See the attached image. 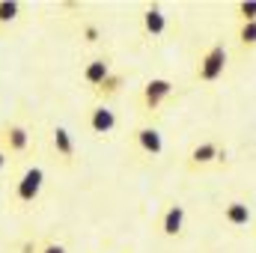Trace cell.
<instances>
[{
    "label": "cell",
    "mask_w": 256,
    "mask_h": 253,
    "mask_svg": "<svg viewBox=\"0 0 256 253\" xmlns=\"http://www.w3.org/2000/svg\"><path fill=\"white\" fill-rule=\"evenodd\" d=\"M6 161H9V152H6V149H3V146H0V170H3V167H6Z\"/></svg>",
    "instance_id": "cell-19"
},
{
    "label": "cell",
    "mask_w": 256,
    "mask_h": 253,
    "mask_svg": "<svg viewBox=\"0 0 256 253\" xmlns=\"http://www.w3.org/2000/svg\"><path fill=\"white\" fill-rule=\"evenodd\" d=\"M110 72H114V68H110V57H96V60H90V63L84 66L80 78H84V84H86V86L98 90V86L104 84V78H108Z\"/></svg>",
    "instance_id": "cell-9"
},
{
    "label": "cell",
    "mask_w": 256,
    "mask_h": 253,
    "mask_svg": "<svg viewBox=\"0 0 256 253\" xmlns=\"http://www.w3.org/2000/svg\"><path fill=\"white\" fill-rule=\"evenodd\" d=\"M218 152H220V146L214 140H202V143H196L191 152H188V164H191L194 170L196 167H208V164L218 161Z\"/></svg>",
    "instance_id": "cell-10"
},
{
    "label": "cell",
    "mask_w": 256,
    "mask_h": 253,
    "mask_svg": "<svg viewBox=\"0 0 256 253\" xmlns=\"http://www.w3.org/2000/svg\"><path fill=\"white\" fill-rule=\"evenodd\" d=\"M250 218H254V214H250V206L242 202V200H232V202L224 206V220H226L230 226H238V230H242V226L250 224Z\"/></svg>",
    "instance_id": "cell-11"
},
{
    "label": "cell",
    "mask_w": 256,
    "mask_h": 253,
    "mask_svg": "<svg viewBox=\"0 0 256 253\" xmlns=\"http://www.w3.org/2000/svg\"><path fill=\"white\" fill-rule=\"evenodd\" d=\"M173 80L170 78H149L146 84H143V92H140V98H143V108L146 110H161V104L173 96Z\"/></svg>",
    "instance_id": "cell-3"
},
{
    "label": "cell",
    "mask_w": 256,
    "mask_h": 253,
    "mask_svg": "<svg viewBox=\"0 0 256 253\" xmlns=\"http://www.w3.org/2000/svg\"><path fill=\"white\" fill-rule=\"evenodd\" d=\"M134 143H137V149H140L143 155H149V158H158V155L164 152V137H161V131L155 126L134 128Z\"/></svg>",
    "instance_id": "cell-4"
},
{
    "label": "cell",
    "mask_w": 256,
    "mask_h": 253,
    "mask_svg": "<svg viewBox=\"0 0 256 253\" xmlns=\"http://www.w3.org/2000/svg\"><path fill=\"white\" fill-rule=\"evenodd\" d=\"M18 12H21V6L15 0H0V24H12L18 18Z\"/></svg>",
    "instance_id": "cell-15"
},
{
    "label": "cell",
    "mask_w": 256,
    "mask_h": 253,
    "mask_svg": "<svg viewBox=\"0 0 256 253\" xmlns=\"http://www.w3.org/2000/svg\"><path fill=\"white\" fill-rule=\"evenodd\" d=\"M42 185H45V170L42 167H27L21 173V179L15 182V200L21 206H33L36 196L42 194Z\"/></svg>",
    "instance_id": "cell-2"
},
{
    "label": "cell",
    "mask_w": 256,
    "mask_h": 253,
    "mask_svg": "<svg viewBox=\"0 0 256 253\" xmlns=\"http://www.w3.org/2000/svg\"><path fill=\"white\" fill-rule=\"evenodd\" d=\"M226 63H230V51H226V45H224V42H214V45L200 57L194 78H196L200 84H214V80L224 78Z\"/></svg>",
    "instance_id": "cell-1"
},
{
    "label": "cell",
    "mask_w": 256,
    "mask_h": 253,
    "mask_svg": "<svg viewBox=\"0 0 256 253\" xmlns=\"http://www.w3.org/2000/svg\"><path fill=\"white\" fill-rule=\"evenodd\" d=\"M122 86H126V74H122V72H110V74L104 78V84L96 90V96H98V98H110V96H116Z\"/></svg>",
    "instance_id": "cell-13"
},
{
    "label": "cell",
    "mask_w": 256,
    "mask_h": 253,
    "mask_svg": "<svg viewBox=\"0 0 256 253\" xmlns=\"http://www.w3.org/2000/svg\"><path fill=\"white\" fill-rule=\"evenodd\" d=\"M39 253H66L63 244H57V242H48L45 248H39Z\"/></svg>",
    "instance_id": "cell-18"
},
{
    "label": "cell",
    "mask_w": 256,
    "mask_h": 253,
    "mask_svg": "<svg viewBox=\"0 0 256 253\" xmlns=\"http://www.w3.org/2000/svg\"><path fill=\"white\" fill-rule=\"evenodd\" d=\"M3 149L12 152V155H24L30 149V131L21 122H9L3 128Z\"/></svg>",
    "instance_id": "cell-7"
},
{
    "label": "cell",
    "mask_w": 256,
    "mask_h": 253,
    "mask_svg": "<svg viewBox=\"0 0 256 253\" xmlns=\"http://www.w3.org/2000/svg\"><path fill=\"white\" fill-rule=\"evenodd\" d=\"M143 30H146V36H161L167 30V15L161 12V6H146V12H143Z\"/></svg>",
    "instance_id": "cell-12"
},
{
    "label": "cell",
    "mask_w": 256,
    "mask_h": 253,
    "mask_svg": "<svg viewBox=\"0 0 256 253\" xmlns=\"http://www.w3.org/2000/svg\"><path fill=\"white\" fill-rule=\"evenodd\" d=\"M158 230L167 238H179L182 230H185V206H179V202L167 206L164 214H161V220H158Z\"/></svg>",
    "instance_id": "cell-6"
},
{
    "label": "cell",
    "mask_w": 256,
    "mask_h": 253,
    "mask_svg": "<svg viewBox=\"0 0 256 253\" xmlns=\"http://www.w3.org/2000/svg\"><path fill=\"white\" fill-rule=\"evenodd\" d=\"M51 146L57 152V158L63 164H74V155H78V146H74V137L66 126H54L51 128Z\"/></svg>",
    "instance_id": "cell-5"
},
{
    "label": "cell",
    "mask_w": 256,
    "mask_h": 253,
    "mask_svg": "<svg viewBox=\"0 0 256 253\" xmlns=\"http://www.w3.org/2000/svg\"><path fill=\"white\" fill-rule=\"evenodd\" d=\"M86 126H90L92 134H110L116 128V114L108 104H92L90 114H86Z\"/></svg>",
    "instance_id": "cell-8"
},
{
    "label": "cell",
    "mask_w": 256,
    "mask_h": 253,
    "mask_svg": "<svg viewBox=\"0 0 256 253\" xmlns=\"http://www.w3.org/2000/svg\"><path fill=\"white\" fill-rule=\"evenodd\" d=\"M236 12L242 21H256V0H242L236 3Z\"/></svg>",
    "instance_id": "cell-16"
},
{
    "label": "cell",
    "mask_w": 256,
    "mask_h": 253,
    "mask_svg": "<svg viewBox=\"0 0 256 253\" xmlns=\"http://www.w3.org/2000/svg\"><path fill=\"white\" fill-rule=\"evenodd\" d=\"M80 33H84V39H86L90 45H92V42H98V36H102V30H98V24H90V21H86V24L80 27Z\"/></svg>",
    "instance_id": "cell-17"
},
{
    "label": "cell",
    "mask_w": 256,
    "mask_h": 253,
    "mask_svg": "<svg viewBox=\"0 0 256 253\" xmlns=\"http://www.w3.org/2000/svg\"><path fill=\"white\" fill-rule=\"evenodd\" d=\"M236 39H238V45L242 48H256V21H242L238 24V30H236Z\"/></svg>",
    "instance_id": "cell-14"
}]
</instances>
